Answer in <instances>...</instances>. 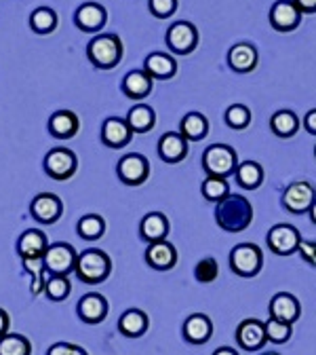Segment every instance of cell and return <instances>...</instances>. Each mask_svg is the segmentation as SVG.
Wrapping results in <instances>:
<instances>
[{"label":"cell","instance_id":"obj_3","mask_svg":"<svg viewBox=\"0 0 316 355\" xmlns=\"http://www.w3.org/2000/svg\"><path fill=\"white\" fill-rule=\"evenodd\" d=\"M86 58L100 70H110L122 60V42L116 34H100L86 47Z\"/></svg>","mask_w":316,"mask_h":355},{"label":"cell","instance_id":"obj_48","mask_svg":"<svg viewBox=\"0 0 316 355\" xmlns=\"http://www.w3.org/2000/svg\"><path fill=\"white\" fill-rule=\"evenodd\" d=\"M310 220H312V225H316V201L310 207Z\"/></svg>","mask_w":316,"mask_h":355},{"label":"cell","instance_id":"obj_16","mask_svg":"<svg viewBox=\"0 0 316 355\" xmlns=\"http://www.w3.org/2000/svg\"><path fill=\"white\" fill-rule=\"evenodd\" d=\"M266 326L259 320H245L236 328V343L245 351H259L266 345Z\"/></svg>","mask_w":316,"mask_h":355},{"label":"cell","instance_id":"obj_42","mask_svg":"<svg viewBox=\"0 0 316 355\" xmlns=\"http://www.w3.org/2000/svg\"><path fill=\"white\" fill-rule=\"evenodd\" d=\"M47 355H86V351L78 345H72V343H55Z\"/></svg>","mask_w":316,"mask_h":355},{"label":"cell","instance_id":"obj_20","mask_svg":"<svg viewBox=\"0 0 316 355\" xmlns=\"http://www.w3.org/2000/svg\"><path fill=\"white\" fill-rule=\"evenodd\" d=\"M140 235L142 239L150 245L156 241H165L169 235V220L165 214L160 211H150L142 218V225H140Z\"/></svg>","mask_w":316,"mask_h":355},{"label":"cell","instance_id":"obj_10","mask_svg":"<svg viewBox=\"0 0 316 355\" xmlns=\"http://www.w3.org/2000/svg\"><path fill=\"white\" fill-rule=\"evenodd\" d=\"M78 161L76 155L68 148H53L44 157V171L55 180H68L76 173Z\"/></svg>","mask_w":316,"mask_h":355},{"label":"cell","instance_id":"obj_45","mask_svg":"<svg viewBox=\"0 0 316 355\" xmlns=\"http://www.w3.org/2000/svg\"><path fill=\"white\" fill-rule=\"evenodd\" d=\"M304 127L308 129V133H312V136H316V108L310 110L306 116H304Z\"/></svg>","mask_w":316,"mask_h":355},{"label":"cell","instance_id":"obj_29","mask_svg":"<svg viewBox=\"0 0 316 355\" xmlns=\"http://www.w3.org/2000/svg\"><path fill=\"white\" fill-rule=\"evenodd\" d=\"M179 133H182L188 142L205 140L209 133V123L201 112H188L182 119V123H179Z\"/></svg>","mask_w":316,"mask_h":355},{"label":"cell","instance_id":"obj_43","mask_svg":"<svg viewBox=\"0 0 316 355\" xmlns=\"http://www.w3.org/2000/svg\"><path fill=\"white\" fill-rule=\"evenodd\" d=\"M299 254H301V258H304L310 266H316V241H306V239H301V241H299Z\"/></svg>","mask_w":316,"mask_h":355},{"label":"cell","instance_id":"obj_39","mask_svg":"<svg viewBox=\"0 0 316 355\" xmlns=\"http://www.w3.org/2000/svg\"><path fill=\"white\" fill-rule=\"evenodd\" d=\"M225 123L232 129H245L251 123V110L243 104H232L225 110Z\"/></svg>","mask_w":316,"mask_h":355},{"label":"cell","instance_id":"obj_1","mask_svg":"<svg viewBox=\"0 0 316 355\" xmlns=\"http://www.w3.org/2000/svg\"><path fill=\"white\" fill-rule=\"evenodd\" d=\"M215 222L225 233H241L253 222V205L245 195L230 193L215 205Z\"/></svg>","mask_w":316,"mask_h":355},{"label":"cell","instance_id":"obj_36","mask_svg":"<svg viewBox=\"0 0 316 355\" xmlns=\"http://www.w3.org/2000/svg\"><path fill=\"white\" fill-rule=\"evenodd\" d=\"M0 355H32V345L21 334H7L0 338Z\"/></svg>","mask_w":316,"mask_h":355},{"label":"cell","instance_id":"obj_13","mask_svg":"<svg viewBox=\"0 0 316 355\" xmlns=\"http://www.w3.org/2000/svg\"><path fill=\"white\" fill-rule=\"evenodd\" d=\"M30 211L32 216L42 222V225H53V222L59 220L62 211H64V205H62V199L53 193H40L32 199L30 203Z\"/></svg>","mask_w":316,"mask_h":355},{"label":"cell","instance_id":"obj_44","mask_svg":"<svg viewBox=\"0 0 316 355\" xmlns=\"http://www.w3.org/2000/svg\"><path fill=\"white\" fill-rule=\"evenodd\" d=\"M295 7L304 13H316V0H293Z\"/></svg>","mask_w":316,"mask_h":355},{"label":"cell","instance_id":"obj_14","mask_svg":"<svg viewBox=\"0 0 316 355\" xmlns=\"http://www.w3.org/2000/svg\"><path fill=\"white\" fill-rule=\"evenodd\" d=\"M270 318L291 326L301 318V304L293 294L279 292V294H275L272 300H270Z\"/></svg>","mask_w":316,"mask_h":355},{"label":"cell","instance_id":"obj_34","mask_svg":"<svg viewBox=\"0 0 316 355\" xmlns=\"http://www.w3.org/2000/svg\"><path fill=\"white\" fill-rule=\"evenodd\" d=\"M30 26L38 34H51L57 28V13L49 7H38L30 15Z\"/></svg>","mask_w":316,"mask_h":355},{"label":"cell","instance_id":"obj_21","mask_svg":"<svg viewBox=\"0 0 316 355\" xmlns=\"http://www.w3.org/2000/svg\"><path fill=\"white\" fill-rule=\"evenodd\" d=\"M106 19H108V13L97 3H84L76 11V15H74V21H76V26L82 32H97V30H102L106 26Z\"/></svg>","mask_w":316,"mask_h":355},{"label":"cell","instance_id":"obj_25","mask_svg":"<svg viewBox=\"0 0 316 355\" xmlns=\"http://www.w3.org/2000/svg\"><path fill=\"white\" fill-rule=\"evenodd\" d=\"M182 334L190 345H205L213 334V324L205 313H194L184 322Z\"/></svg>","mask_w":316,"mask_h":355},{"label":"cell","instance_id":"obj_30","mask_svg":"<svg viewBox=\"0 0 316 355\" xmlns=\"http://www.w3.org/2000/svg\"><path fill=\"white\" fill-rule=\"evenodd\" d=\"M234 175H236L239 187H243L245 191H255L263 182V167L257 161H243L239 163Z\"/></svg>","mask_w":316,"mask_h":355},{"label":"cell","instance_id":"obj_7","mask_svg":"<svg viewBox=\"0 0 316 355\" xmlns=\"http://www.w3.org/2000/svg\"><path fill=\"white\" fill-rule=\"evenodd\" d=\"M116 173H118L122 184H127V187H140V184H144L150 178V163H148V159L144 155L131 153V155H124L118 161Z\"/></svg>","mask_w":316,"mask_h":355},{"label":"cell","instance_id":"obj_40","mask_svg":"<svg viewBox=\"0 0 316 355\" xmlns=\"http://www.w3.org/2000/svg\"><path fill=\"white\" fill-rule=\"evenodd\" d=\"M194 275H196V279H198L201 284H211V282H215V279H217V275H219L217 260H215V258H211V256L203 258V260L196 264Z\"/></svg>","mask_w":316,"mask_h":355},{"label":"cell","instance_id":"obj_41","mask_svg":"<svg viewBox=\"0 0 316 355\" xmlns=\"http://www.w3.org/2000/svg\"><path fill=\"white\" fill-rule=\"evenodd\" d=\"M177 0H150V11L158 19H167L175 13Z\"/></svg>","mask_w":316,"mask_h":355},{"label":"cell","instance_id":"obj_46","mask_svg":"<svg viewBox=\"0 0 316 355\" xmlns=\"http://www.w3.org/2000/svg\"><path fill=\"white\" fill-rule=\"evenodd\" d=\"M9 326H11V320H9V315H7V311H5V309H0V338L9 334Z\"/></svg>","mask_w":316,"mask_h":355},{"label":"cell","instance_id":"obj_11","mask_svg":"<svg viewBox=\"0 0 316 355\" xmlns=\"http://www.w3.org/2000/svg\"><path fill=\"white\" fill-rule=\"evenodd\" d=\"M314 201H316V191L306 180L289 184L285 195H283V205L291 214H306V211H310Z\"/></svg>","mask_w":316,"mask_h":355},{"label":"cell","instance_id":"obj_31","mask_svg":"<svg viewBox=\"0 0 316 355\" xmlns=\"http://www.w3.org/2000/svg\"><path fill=\"white\" fill-rule=\"evenodd\" d=\"M127 123L131 127L133 133H148L154 129V123H156V114L150 106L146 104H140L129 110V116H127Z\"/></svg>","mask_w":316,"mask_h":355},{"label":"cell","instance_id":"obj_15","mask_svg":"<svg viewBox=\"0 0 316 355\" xmlns=\"http://www.w3.org/2000/svg\"><path fill=\"white\" fill-rule=\"evenodd\" d=\"M158 157L165 163H179L188 157V140L179 131H169L158 140Z\"/></svg>","mask_w":316,"mask_h":355},{"label":"cell","instance_id":"obj_18","mask_svg":"<svg viewBox=\"0 0 316 355\" xmlns=\"http://www.w3.org/2000/svg\"><path fill=\"white\" fill-rule=\"evenodd\" d=\"M133 138V131L129 127L127 121L122 119H106L104 125H102V142L108 146V148H122L131 142Z\"/></svg>","mask_w":316,"mask_h":355},{"label":"cell","instance_id":"obj_12","mask_svg":"<svg viewBox=\"0 0 316 355\" xmlns=\"http://www.w3.org/2000/svg\"><path fill=\"white\" fill-rule=\"evenodd\" d=\"M301 21V11L293 0H279L270 9V26L277 32H293Z\"/></svg>","mask_w":316,"mask_h":355},{"label":"cell","instance_id":"obj_8","mask_svg":"<svg viewBox=\"0 0 316 355\" xmlns=\"http://www.w3.org/2000/svg\"><path fill=\"white\" fill-rule=\"evenodd\" d=\"M167 44L177 55H188L198 47V30L190 21H175L167 30Z\"/></svg>","mask_w":316,"mask_h":355},{"label":"cell","instance_id":"obj_6","mask_svg":"<svg viewBox=\"0 0 316 355\" xmlns=\"http://www.w3.org/2000/svg\"><path fill=\"white\" fill-rule=\"evenodd\" d=\"M76 258L78 254L70 243H53L42 256L44 271H49L51 275H68L76 269Z\"/></svg>","mask_w":316,"mask_h":355},{"label":"cell","instance_id":"obj_5","mask_svg":"<svg viewBox=\"0 0 316 355\" xmlns=\"http://www.w3.org/2000/svg\"><path fill=\"white\" fill-rule=\"evenodd\" d=\"M261 264H263V256L255 243H239L230 252V269L239 277L245 279L255 277L261 271Z\"/></svg>","mask_w":316,"mask_h":355},{"label":"cell","instance_id":"obj_2","mask_svg":"<svg viewBox=\"0 0 316 355\" xmlns=\"http://www.w3.org/2000/svg\"><path fill=\"white\" fill-rule=\"evenodd\" d=\"M76 275L84 284H102L112 273V260L106 252L89 248L76 258Z\"/></svg>","mask_w":316,"mask_h":355},{"label":"cell","instance_id":"obj_49","mask_svg":"<svg viewBox=\"0 0 316 355\" xmlns=\"http://www.w3.org/2000/svg\"><path fill=\"white\" fill-rule=\"evenodd\" d=\"M261 355H281V353L279 351H263Z\"/></svg>","mask_w":316,"mask_h":355},{"label":"cell","instance_id":"obj_47","mask_svg":"<svg viewBox=\"0 0 316 355\" xmlns=\"http://www.w3.org/2000/svg\"><path fill=\"white\" fill-rule=\"evenodd\" d=\"M213 355H239V353L232 347H219V349H215Z\"/></svg>","mask_w":316,"mask_h":355},{"label":"cell","instance_id":"obj_4","mask_svg":"<svg viewBox=\"0 0 316 355\" xmlns=\"http://www.w3.org/2000/svg\"><path fill=\"white\" fill-rule=\"evenodd\" d=\"M203 167L211 178H228L239 167L236 150L225 144H213L203 155Z\"/></svg>","mask_w":316,"mask_h":355},{"label":"cell","instance_id":"obj_35","mask_svg":"<svg viewBox=\"0 0 316 355\" xmlns=\"http://www.w3.org/2000/svg\"><path fill=\"white\" fill-rule=\"evenodd\" d=\"M201 193L207 201L219 203L221 199H225L230 195V184L225 178H205L203 184H201Z\"/></svg>","mask_w":316,"mask_h":355},{"label":"cell","instance_id":"obj_22","mask_svg":"<svg viewBox=\"0 0 316 355\" xmlns=\"http://www.w3.org/2000/svg\"><path fill=\"white\" fill-rule=\"evenodd\" d=\"M150 328V320L142 309H127L118 320V330L127 338H140Z\"/></svg>","mask_w":316,"mask_h":355},{"label":"cell","instance_id":"obj_33","mask_svg":"<svg viewBox=\"0 0 316 355\" xmlns=\"http://www.w3.org/2000/svg\"><path fill=\"white\" fill-rule=\"evenodd\" d=\"M76 231L82 239L86 241H95L100 239L104 233H106V222L102 216L97 214H86L78 220V225H76Z\"/></svg>","mask_w":316,"mask_h":355},{"label":"cell","instance_id":"obj_26","mask_svg":"<svg viewBox=\"0 0 316 355\" xmlns=\"http://www.w3.org/2000/svg\"><path fill=\"white\" fill-rule=\"evenodd\" d=\"M122 92L131 100H144L152 92V76L146 70H133L122 80Z\"/></svg>","mask_w":316,"mask_h":355},{"label":"cell","instance_id":"obj_28","mask_svg":"<svg viewBox=\"0 0 316 355\" xmlns=\"http://www.w3.org/2000/svg\"><path fill=\"white\" fill-rule=\"evenodd\" d=\"M144 68L152 78L169 80L177 72V62L167 53H150L144 62Z\"/></svg>","mask_w":316,"mask_h":355},{"label":"cell","instance_id":"obj_37","mask_svg":"<svg viewBox=\"0 0 316 355\" xmlns=\"http://www.w3.org/2000/svg\"><path fill=\"white\" fill-rule=\"evenodd\" d=\"M70 290H72V286L66 275H51L47 282H44V294H47L51 300H66Z\"/></svg>","mask_w":316,"mask_h":355},{"label":"cell","instance_id":"obj_27","mask_svg":"<svg viewBox=\"0 0 316 355\" xmlns=\"http://www.w3.org/2000/svg\"><path fill=\"white\" fill-rule=\"evenodd\" d=\"M49 243H47V235L42 231H36V229H30L26 231L19 241H17V252L24 260L28 258H42L44 252H47Z\"/></svg>","mask_w":316,"mask_h":355},{"label":"cell","instance_id":"obj_50","mask_svg":"<svg viewBox=\"0 0 316 355\" xmlns=\"http://www.w3.org/2000/svg\"><path fill=\"white\" fill-rule=\"evenodd\" d=\"M314 155H316V148H314Z\"/></svg>","mask_w":316,"mask_h":355},{"label":"cell","instance_id":"obj_17","mask_svg":"<svg viewBox=\"0 0 316 355\" xmlns=\"http://www.w3.org/2000/svg\"><path fill=\"white\" fill-rule=\"evenodd\" d=\"M108 315V300L102 294H84L78 302V318L84 324H102Z\"/></svg>","mask_w":316,"mask_h":355},{"label":"cell","instance_id":"obj_24","mask_svg":"<svg viewBox=\"0 0 316 355\" xmlns=\"http://www.w3.org/2000/svg\"><path fill=\"white\" fill-rule=\"evenodd\" d=\"M228 66L239 72V74H247L251 70H255L257 66V49L249 42H239L228 51Z\"/></svg>","mask_w":316,"mask_h":355},{"label":"cell","instance_id":"obj_9","mask_svg":"<svg viewBox=\"0 0 316 355\" xmlns=\"http://www.w3.org/2000/svg\"><path fill=\"white\" fill-rule=\"evenodd\" d=\"M266 241H268V248L277 256H291L293 252L299 250L301 235L293 225H275L268 231Z\"/></svg>","mask_w":316,"mask_h":355},{"label":"cell","instance_id":"obj_32","mask_svg":"<svg viewBox=\"0 0 316 355\" xmlns=\"http://www.w3.org/2000/svg\"><path fill=\"white\" fill-rule=\"evenodd\" d=\"M270 127L277 133L279 138H293L297 129H299V119L295 116V112L291 110H279L270 119Z\"/></svg>","mask_w":316,"mask_h":355},{"label":"cell","instance_id":"obj_19","mask_svg":"<svg viewBox=\"0 0 316 355\" xmlns=\"http://www.w3.org/2000/svg\"><path fill=\"white\" fill-rule=\"evenodd\" d=\"M146 262L156 271H171L177 264V250L167 239L150 243L146 250Z\"/></svg>","mask_w":316,"mask_h":355},{"label":"cell","instance_id":"obj_38","mask_svg":"<svg viewBox=\"0 0 316 355\" xmlns=\"http://www.w3.org/2000/svg\"><path fill=\"white\" fill-rule=\"evenodd\" d=\"M263 326H266V338H268L270 343H275V345L287 343V340L291 338V332H293L289 324L279 322V320H275V318H270Z\"/></svg>","mask_w":316,"mask_h":355},{"label":"cell","instance_id":"obj_23","mask_svg":"<svg viewBox=\"0 0 316 355\" xmlns=\"http://www.w3.org/2000/svg\"><path fill=\"white\" fill-rule=\"evenodd\" d=\"M78 116L72 110H57L49 119V133L57 140H70L78 133Z\"/></svg>","mask_w":316,"mask_h":355}]
</instances>
